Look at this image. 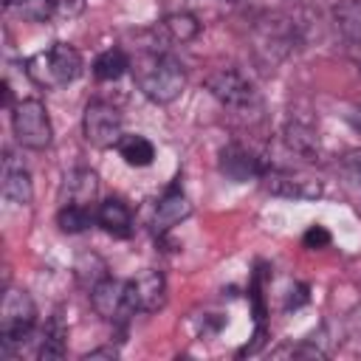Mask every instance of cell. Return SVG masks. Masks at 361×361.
<instances>
[{
    "label": "cell",
    "instance_id": "27",
    "mask_svg": "<svg viewBox=\"0 0 361 361\" xmlns=\"http://www.w3.org/2000/svg\"><path fill=\"white\" fill-rule=\"evenodd\" d=\"M344 169L361 183V149H358V152H350V155L344 158Z\"/></svg>",
    "mask_w": 361,
    "mask_h": 361
},
{
    "label": "cell",
    "instance_id": "4",
    "mask_svg": "<svg viewBox=\"0 0 361 361\" xmlns=\"http://www.w3.org/2000/svg\"><path fill=\"white\" fill-rule=\"evenodd\" d=\"M206 90L223 107L237 110V113H251V110H259L262 107L254 82L248 76H243L240 71H234V68H220V71L209 73L206 76Z\"/></svg>",
    "mask_w": 361,
    "mask_h": 361
},
{
    "label": "cell",
    "instance_id": "3",
    "mask_svg": "<svg viewBox=\"0 0 361 361\" xmlns=\"http://www.w3.org/2000/svg\"><path fill=\"white\" fill-rule=\"evenodd\" d=\"M34 322H37V307L31 296L20 288H8L0 307V353L11 355L14 347H20L31 336Z\"/></svg>",
    "mask_w": 361,
    "mask_h": 361
},
{
    "label": "cell",
    "instance_id": "5",
    "mask_svg": "<svg viewBox=\"0 0 361 361\" xmlns=\"http://www.w3.org/2000/svg\"><path fill=\"white\" fill-rule=\"evenodd\" d=\"M11 130L20 147L25 149H45L51 144V118L39 99H23L11 107Z\"/></svg>",
    "mask_w": 361,
    "mask_h": 361
},
{
    "label": "cell",
    "instance_id": "15",
    "mask_svg": "<svg viewBox=\"0 0 361 361\" xmlns=\"http://www.w3.org/2000/svg\"><path fill=\"white\" fill-rule=\"evenodd\" d=\"M96 223L116 240H127L133 234V214L127 209V203H121L118 197H107L99 212H96Z\"/></svg>",
    "mask_w": 361,
    "mask_h": 361
},
{
    "label": "cell",
    "instance_id": "30",
    "mask_svg": "<svg viewBox=\"0 0 361 361\" xmlns=\"http://www.w3.org/2000/svg\"><path fill=\"white\" fill-rule=\"evenodd\" d=\"M25 3H28V0H3L6 8H11V6H25Z\"/></svg>",
    "mask_w": 361,
    "mask_h": 361
},
{
    "label": "cell",
    "instance_id": "1",
    "mask_svg": "<svg viewBox=\"0 0 361 361\" xmlns=\"http://www.w3.org/2000/svg\"><path fill=\"white\" fill-rule=\"evenodd\" d=\"M133 76L138 90L155 104L175 102L186 87V71L172 54H158V51L141 54L133 62Z\"/></svg>",
    "mask_w": 361,
    "mask_h": 361
},
{
    "label": "cell",
    "instance_id": "12",
    "mask_svg": "<svg viewBox=\"0 0 361 361\" xmlns=\"http://www.w3.org/2000/svg\"><path fill=\"white\" fill-rule=\"evenodd\" d=\"M290 45H293V25L288 23V20H282V17H268L259 28H257V51L262 54V51H274V62L276 59H282L288 51H290Z\"/></svg>",
    "mask_w": 361,
    "mask_h": 361
},
{
    "label": "cell",
    "instance_id": "8",
    "mask_svg": "<svg viewBox=\"0 0 361 361\" xmlns=\"http://www.w3.org/2000/svg\"><path fill=\"white\" fill-rule=\"evenodd\" d=\"M90 305H93V310H96L102 319H107V322H113V324H124L133 313H138V310L133 307L127 282L113 279V276L102 279V282L90 290Z\"/></svg>",
    "mask_w": 361,
    "mask_h": 361
},
{
    "label": "cell",
    "instance_id": "13",
    "mask_svg": "<svg viewBox=\"0 0 361 361\" xmlns=\"http://www.w3.org/2000/svg\"><path fill=\"white\" fill-rule=\"evenodd\" d=\"M282 141H285V147L293 152V155H299V158H307V161H313L316 155H319V135H316V127L310 124V121H305V118H288L285 121V127H282Z\"/></svg>",
    "mask_w": 361,
    "mask_h": 361
},
{
    "label": "cell",
    "instance_id": "2",
    "mask_svg": "<svg viewBox=\"0 0 361 361\" xmlns=\"http://www.w3.org/2000/svg\"><path fill=\"white\" fill-rule=\"evenodd\" d=\"M25 73L37 87L59 90L82 73V54L68 42H54L45 51H37L25 62Z\"/></svg>",
    "mask_w": 361,
    "mask_h": 361
},
{
    "label": "cell",
    "instance_id": "23",
    "mask_svg": "<svg viewBox=\"0 0 361 361\" xmlns=\"http://www.w3.org/2000/svg\"><path fill=\"white\" fill-rule=\"evenodd\" d=\"M164 31L175 42H189V39H195L200 34V23H197V17H192L186 11H175V14H169L164 20Z\"/></svg>",
    "mask_w": 361,
    "mask_h": 361
},
{
    "label": "cell",
    "instance_id": "14",
    "mask_svg": "<svg viewBox=\"0 0 361 361\" xmlns=\"http://www.w3.org/2000/svg\"><path fill=\"white\" fill-rule=\"evenodd\" d=\"M192 214V203L186 200V195L180 189H169L158 206H155V214H152V231L155 234H164L169 231L172 226H178L180 220H186Z\"/></svg>",
    "mask_w": 361,
    "mask_h": 361
},
{
    "label": "cell",
    "instance_id": "7",
    "mask_svg": "<svg viewBox=\"0 0 361 361\" xmlns=\"http://www.w3.org/2000/svg\"><path fill=\"white\" fill-rule=\"evenodd\" d=\"M262 186L276 195V197H290V200H316L322 197L324 186L319 178H310V175H302V172H293V169H276V166H268L262 172Z\"/></svg>",
    "mask_w": 361,
    "mask_h": 361
},
{
    "label": "cell",
    "instance_id": "25",
    "mask_svg": "<svg viewBox=\"0 0 361 361\" xmlns=\"http://www.w3.org/2000/svg\"><path fill=\"white\" fill-rule=\"evenodd\" d=\"M59 17H76L85 8V0H48Z\"/></svg>",
    "mask_w": 361,
    "mask_h": 361
},
{
    "label": "cell",
    "instance_id": "29",
    "mask_svg": "<svg viewBox=\"0 0 361 361\" xmlns=\"http://www.w3.org/2000/svg\"><path fill=\"white\" fill-rule=\"evenodd\" d=\"M350 124H353V130H355V135L361 138V107H355V110L350 113Z\"/></svg>",
    "mask_w": 361,
    "mask_h": 361
},
{
    "label": "cell",
    "instance_id": "28",
    "mask_svg": "<svg viewBox=\"0 0 361 361\" xmlns=\"http://www.w3.org/2000/svg\"><path fill=\"white\" fill-rule=\"evenodd\" d=\"M96 358H118V350L116 347H99V350H90V353H85L82 355V361H96Z\"/></svg>",
    "mask_w": 361,
    "mask_h": 361
},
{
    "label": "cell",
    "instance_id": "18",
    "mask_svg": "<svg viewBox=\"0 0 361 361\" xmlns=\"http://www.w3.org/2000/svg\"><path fill=\"white\" fill-rule=\"evenodd\" d=\"M336 28L355 45H361V0H341L333 8Z\"/></svg>",
    "mask_w": 361,
    "mask_h": 361
},
{
    "label": "cell",
    "instance_id": "11",
    "mask_svg": "<svg viewBox=\"0 0 361 361\" xmlns=\"http://www.w3.org/2000/svg\"><path fill=\"white\" fill-rule=\"evenodd\" d=\"M99 195V178L93 169H71L62 178V189H59V203H76V206H90Z\"/></svg>",
    "mask_w": 361,
    "mask_h": 361
},
{
    "label": "cell",
    "instance_id": "17",
    "mask_svg": "<svg viewBox=\"0 0 361 361\" xmlns=\"http://www.w3.org/2000/svg\"><path fill=\"white\" fill-rule=\"evenodd\" d=\"M65 336H68V330H65V324H62V319H59V313H56V316L45 324V330H42V341H39L37 358H39V361H56V358H65V350H68Z\"/></svg>",
    "mask_w": 361,
    "mask_h": 361
},
{
    "label": "cell",
    "instance_id": "22",
    "mask_svg": "<svg viewBox=\"0 0 361 361\" xmlns=\"http://www.w3.org/2000/svg\"><path fill=\"white\" fill-rule=\"evenodd\" d=\"M73 274H76V282L85 288V290H93L102 279H107V265L99 254H82L73 265Z\"/></svg>",
    "mask_w": 361,
    "mask_h": 361
},
{
    "label": "cell",
    "instance_id": "24",
    "mask_svg": "<svg viewBox=\"0 0 361 361\" xmlns=\"http://www.w3.org/2000/svg\"><path fill=\"white\" fill-rule=\"evenodd\" d=\"M302 243H305V248H327L330 245V231L324 226H310L305 231Z\"/></svg>",
    "mask_w": 361,
    "mask_h": 361
},
{
    "label": "cell",
    "instance_id": "16",
    "mask_svg": "<svg viewBox=\"0 0 361 361\" xmlns=\"http://www.w3.org/2000/svg\"><path fill=\"white\" fill-rule=\"evenodd\" d=\"M3 197L17 203V206H28L34 200V183L31 175L23 164H14L11 155L6 158V169H3Z\"/></svg>",
    "mask_w": 361,
    "mask_h": 361
},
{
    "label": "cell",
    "instance_id": "21",
    "mask_svg": "<svg viewBox=\"0 0 361 361\" xmlns=\"http://www.w3.org/2000/svg\"><path fill=\"white\" fill-rule=\"evenodd\" d=\"M127 68H130L127 54H124L121 48H107V51H102V54L96 56V62H93V76H96L99 82H116Z\"/></svg>",
    "mask_w": 361,
    "mask_h": 361
},
{
    "label": "cell",
    "instance_id": "9",
    "mask_svg": "<svg viewBox=\"0 0 361 361\" xmlns=\"http://www.w3.org/2000/svg\"><path fill=\"white\" fill-rule=\"evenodd\" d=\"M265 169H268V164L240 141H231V144H226L220 149V172L234 183H245V180L262 178Z\"/></svg>",
    "mask_w": 361,
    "mask_h": 361
},
{
    "label": "cell",
    "instance_id": "26",
    "mask_svg": "<svg viewBox=\"0 0 361 361\" xmlns=\"http://www.w3.org/2000/svg\"><path fill=\"white\" fill-rule=\"evenodd\" d=\"M310 296H307V285H296V288H290V296H288V302H285V310H296V307H302L305 302H307Z\"/></svg>",
    "mask_w": 361,
    "mask_h": 361
},
{
    "label": "cell",
    "instance_id": "20",
    "mask_svg": "<svg viewBox=\"0 0 361 361\" xmlns=\"http://www.w3.org/2000/svg\"><path fill=\"white\" fill-rule=\"evenodd\" d=\"M96 214L90 212V206H76V203H62L56 212V226L65 234H82L87 231V226H93Z\"/></svg>",
    "mask_w": 361,
    "mask_h": 361
},
{
    "label": "cell",
    "instance_id": "10",
    "mask_svg": "<svg viewBox=\"0 0 361 361\" xmlns=\"http://www.w3.org/2000/svg\"><path fill=\"white\" fill-rule=\"evenodd\" d=\"M127 290H130L133 307L141 313H155L166 305V276L155 268H147L135 279H127Z\"/></svg>",
    "mask_w": 361,
    "mask_h": 361
},
{
    "label": "cell",
    "instance_id": "19",
    "mask_svg": "<svg viewBox=\"0 0 361 361\" xmlns=\"http://www.w3.org/2000/svg\"><path fill=\"white\" fill-rule=\"evenodd\" d=\"M118 155L124 158V164H130V166H149L152 161H155V147H152V141L149 138H144V135H121V141H118Z\"/></svg>",
    "mask_w": 361,
    "mask_h": 361
},
{
    "label": "cell",
    "instance_id": "6",
    "mask_svg": "<svg viewBox=\"0 0 361 361\" xmlns=\"http://www.w3.org/2000/svg\"><path fill=\"white\" fill-rule=\"evenodd\" d=\"M82 133H85V141L96 149H110V147H118L121 135H124V118L118 113V107H113L110 102H102V99H93L87 102L85 107V116H82Z\"/></svg>",
    "mask_w": 361,
    "mask_h": 361
}]
</instances>
